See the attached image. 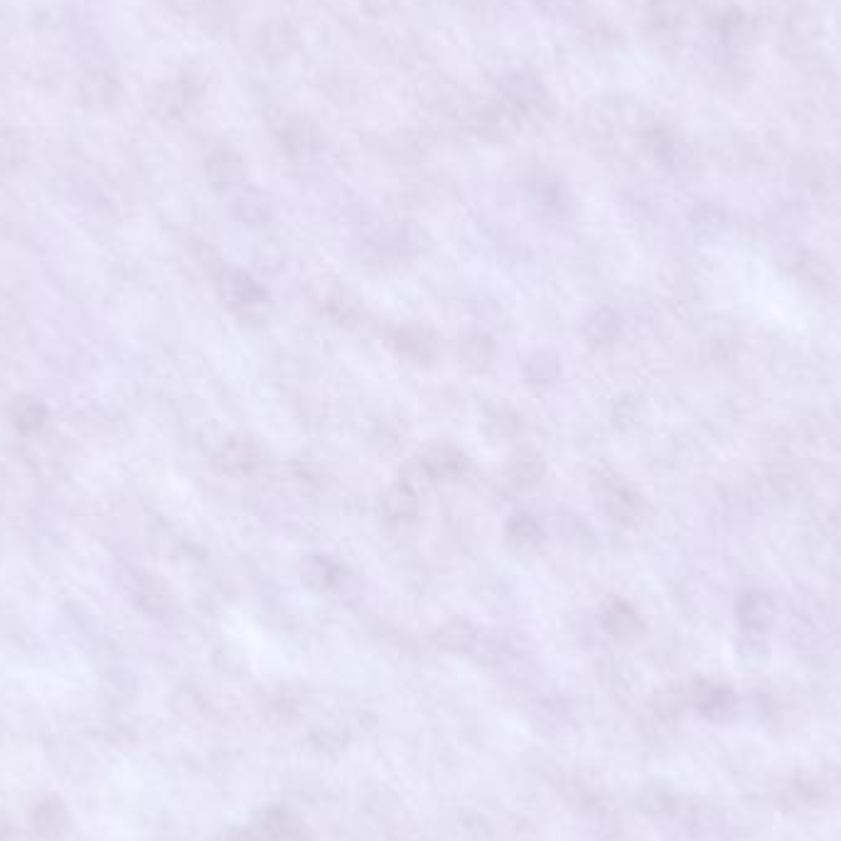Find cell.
Returning a JSON list of instances; mask_svg holds the SVG:
<instances>
[{
    "instance_id": "25",
    "label": "cell",
    "mask_w": 841,
    "mask_h": 841,
    "mask_svg": "<svg viewBox=\"0 0 841 841\" xmlns=\"http://www.w3.org/2000/svg\"><path fill=\"white\" fill-rule=\"evenodd\" d=\"M605 625L613 632H618V635H630V632L640 630V620H637L635 610L628 603L620 601H615L605 610Z\"/></svg>"
},
{
    "instance_id": "32",
    "label": "cell",
    "mask_w": 841,
    "mask_h": 841,
    "mask_svg": "<svg viewBox=\"0 0 841 841\" xmlns=\"http://www.w3.org/2000/svg\"><path fill=\"white\" fill-rule=\"evenodd\" d=\"M396 3H399V0H362L364 10H367L369 15H377V18L391 13V10L396 8Z\"/></svg>"
},
{
    "instance_id": "26",
    "label": "cell",
    "mask_w": 841,
    "mask_h": 841,
    "mask_svg": "<svg viewBox=\"0 0 841 841\" xmlns=\"http://www.w3.org/2000/svg\"><path fill=\"white\" fill-rule=\"evenodd\" d=\"M537 8L546 18L561 20V23H569V20H578L586 10V3L583 0H534Z\"/></svg>"
},
{
    "instance_id": "3",
    "label": "cell",
    "mask_w": 841,
    "mask_h": 841,
    "mask_svg": "<svg viewBox=\"0 0 841 841\" xmlns=\"http://www.w3.org/2000/svg\"><path fill=\"white\" fill-rule=\"evenodd\" d=\"M79 104L87 111H109L119 104L121 99V82L114 72L104 67H91L82 74L77 87Z\"/></svg>"
},
{
    "instance_id": "1",
    "label": "cell",
    "mask_w": 841,
    "mask_h": 841,
    "mask_svg": "<svg viewBox=\"0 0 841 841\" xmlns=\"http://www.w3.org/2000/svg\"><path fill=\"white\" fill-rule=\"evenodd\" d=\"M500 91L502 101H505L510 109L517 111L519 116H544L551 114V109H554L551 94L537 77H532V74H505V77L500 79Z\"/></svg>"
},
{
    "instance_id": "2",
    "label": "cell",
    "mask_w": 841,
    "mask_h": 841,
    "mask_svg": "<svg viewBox=\"0 0 841 841\" xmlns=\"http://www.w3.org/2000/svg\"><path fill=\"white\" fill-rule=\"evenodd\" d=\"M224 291H227V301L234 310L249 323H264L269 318L271 301L269 293L259 286L256 281H251L244 273H229L227 283H224Z\"/></svg>"
},
{
    "instance_id": "6",
    "label": "cell",
    "mask_w": 841,
    "mask_h": 841,
    "mask_svg": "<svg viewBox=\"0 0 841 841\" xmlns=\"http://www.w3.org/2000/svg\"><path fill=\"white\" fill-rule=\"evenodd\" d=\"M301 576L310 588H318V591L345 588V583L352 578V576H347V571L342 569L340 564H335L330 556H310V559L303 564Z\"/></svg>"
},
{
    "instance_id": "20",
    "label": "cell",
    "mask_w": 841,
    "mask_h": 841,
    "mask_svg": "<svg viewBox=\"0 0 841 841\" xmlns=\"http://www.w3.org/2000/svg\"><path fill=\"white\" fill-rule=\"evenodd\" d=\"M382 507L384 514H387L389 519H394V522H409V519H414L416 514H419L416 492L409 490L406 485H401V482L396 487H391L387 495H384Z\"/></svg>"
},
{
    "instance_id": "31",
    "label": "cell",
    "mask_w": 841,
    "mask_h": 841,
    "mask_svg": "<svg viewBox=\"0 0 841 841\" xmlns=\"http://www.w3.org/2000/svg\"><path fill=\"white\" fill-rule=\"evenodd\" d=\"M741 655L748 657V660H763V657L768 655V645H765V640L760 637V632L751 630L746 637H743Z\"/></svg>"
},
{
    "instance_id": "12",
    "label": "cell",
    "mask_w": 841,
    "mask_h": 841,
    "mask_svg": "<svg viewBox=\"0 0 841 841\" xmlns=\"http://www.w3.org/2000/svg\"><path fill=\"white\" fill-rule=\"evenodd\" d=\"M505 537L510 549L517 551V554H534V551H539L541 541H544V532H541L537 519L529 517V514H517L507 524Z\"/></svg>"
},
{
    "instance_id": "11",
    "label": "cell",
    "mask_w": 841,
    "mask_h": 841,
    "mask_svg": "<svg viewBox=\"0 0 841 841\" xmlns=\"http://www.w3.org/2000/svg\"><path fill=\"white\" fill-rule=\"evenodd\" d=\"M421 460L433 480H455L465 473V455L453 446H431Z\"/></svg>"
},
{
    "instance_id": "19",
    "label": "cell",
    "mask_w": 841,
    "mask_h": 841,
    "mask_svg": "<svg viewBox=\"0 0 841 841\" xmlns=\"http://www.w3.org/2000/svg\"><path fill=\"white\" fill-rule=\"evenodd\" d=\"M605 512L610 514L618 522H635L642 514V500L640 495L630 490L625 485H613L608 492H605Z\"/></svg>"
},
{
    "instance_id": "27",
    "label": "cell",
    "mask_w": 841,
    "mask_h": 841,
    "mask_svg": "<svg viewBox=\"0 0 841 841\" xmlns=\"http://www.w3.org/2000/svg\"><path fill=\"white\" fill-rule=\"evenodd\" d=\"M645 146L650 148V153L655 155V158H662V160H672L674 155H677V138H674V133L664 126L647 128Z\"/></svg>"
},
{
    "instance_id": "28",
    "label": "cell",
    "mask_w": 841,
    "mask_h": 841,
    "mask_svg": "<svg viewBox=\"0 0 841 841\" xmlns=\"http://www.w3.org/2000/svg\"><path fill=\"white\" fill-rule=\"evenodd\" d=\"M325 305H328V310L337 320H352L360 313V301H357L355 293L347 291L345 286H337L335 291L325 298Z\"/></svg>"
},
{
    "instance_id": "18",
    "label": "cell",
    "mask_w": 841,
    "mask_h": 841,
    "mask_svg": "<svg viewBox=\"0 0 841 841\" xmlns=\"http://www.w3.org/2000/svg\"><path fill=\"white\" fill-rule=\"evenodd\" d=\"M495 352V342L487 335L475 332V335H468L460 342L458 362L463 364L465 369H470V372H480V369L490 367L492 360H495Z\"/></svg>"
},
{
    "instance_id": "9",
    "label": "cell",
    "mask_w": 841,
    "mask_h": 841,
    "mask_svg": "<svg viewBox=\"0 0 841 841\" xmlns=\"http://www.w3.org/2000/svg\"><path fill=\"white\" fill-rule=\"evenodd\" d=\"M396 350L406 357V360L416 364H428L436 357V337L428 328L411 325L396 332Z\"/></svg>"
},
{
    "instance_id": "21",
    "label": "cell",
    "mask_w": 841,
    "mask_h": 841,
    "mask_svg": "<svg viewBox=\"0 0 841 841\" xmlns=\"http://www.w3.org/2000/svg\"><path fill=\"white\" fill-rule=\"evenodd\" d=\"M524 374L532 384H551L561 374V357L554 350H537L524 362Z\"/></svg>"
},
{
    "instance_id": "30",
    "label": "cell",
    "mask_w": 841,
    "mask_h": 841,
    "mask_svg": "<svg viewBox=\"0 0 841 841\" xmlns=\"http://www.w3.org/2000/svg\"><path fill=\"white\" fill-rule=\"evenodd\" d=\"M787 32H790L792 40H800V42H810L817 37L819 32V23L817 18H814L812 13H807V10H800V13H795L790 18V23H787Z\"/></svg>"
},
{
    "instance_id": "5",
    "label": "cell",
    "mask_w": 841,
    "mask_h": 841,
    "mask_svg": "<svg viewBox=\"0 0 841 841\" xmlns=\"http://www.w3.org/2000/svg\"><path fill=\"white\" fill-rule=\"evenodd\" d=\"M296 47H298V35H296V30H293V25L286 23V20H273V23H269L264 30H261L259 50L269 62L288 60V57L296 52Z\"/></svg>"
},
{
    "instance_id": "17",
    "label": "cell",
    "mask_w": 841,
    "mask_h": 841,
    "mask_svg": "<svg viewBox=\"0 0 841 841\" xmlns=\"http://www.w3.org/2000/svg\"><path fill=\"white\" fill-rule=\"evenodd\" d=\"M519 123V114L502 101V104L490 106V109L480 111L478 116V131L490 141H500V138L512 136L514 128Z\"/></svg>"
},
{
    "instance_id": "13",
    "label": "cell",
    "mask_w": 841,
    "mask_h": 841,
    "mask_svg": "<svg viewBox=\"0 0 841 841\" xmlns=\"http://www.w3.org/2000/svg\"><path fill=\"white\" fill-rule=\"evenodd\" d=\"M232 214L239 222L249 224V227H259V224L271 219V200L261 190H241L232 200Z\"/></svg>"
},
{
    "instance_id": "7",
    "label": "cell",
    "mask_w": 841,
    "mask_h": 841,
    "mask_svg": "<svg viewBox=\"0 0 841 841\" xmlns=\"http://www.w3.org/2000/svg\"><path fill=\"white\" fill-rule=\"evenodd\" d=\"M207 178L217 190H229L244 178V160L232 148H217L207 160Z\"/></svg>"
},
{
    "instance_id": "15",
    "label": "cell",
    "mask_w": 841,
    "mask_h": 841,
    "mask_svg": "<svg viewBox=\"0 0 841 841\" xmlns=\"http://www.w3.org/2000/svg\"><path fill=\"white\" fill-rule=\"evenodd\" d=\"M581 332H583V337H586L588 345L605 347L618 337L620 320L610 308H596L593 313L586 315V320H583V325H581Z\"/></svg>"
},
{
    "instance_id": "29",
    "label": "cell",
    "mask_w": 841,
    "mask_h": 841,
    "mask_svg": "<svg viewBox=\"0 0 841 841\" xmlns=\"http://www.w3.org/2000/svg\"><path fill=\"white\" fill-rule=\"evenodd\" d=\"M704 711L711 719H726L733 714V696L731 691L709 687L704 694Z\"/></svg>"
},
{
    "instance_id": "8",
    "label": "cell",
    "mask_w": 841,
    "mask_h": 841,
    "mask_svg": "<svg viewBox=\"0 0 841 841\" xmlns=\"http://www.w3.org/2000/svg\"><path fill=\"white\" fill-rule=\"evenodd\" d=\"M544 478V458L532 448H522L507 463V480L517 490H532Z\"/></svg>"
},
{
    "instance_id": "23",
    "label": "cell",
    "mask_w": 841,
    "mask_h": 841,
    "mask_svg": "<svg viewBox=\"0 0 841 841\" xmlns=\"http://www.w3.org/2000/svg\"><path fill=\"white\" fill-rule=\"evenodd\" d=\"M519 426H522V423H519V416L510 409H502V406H500V409L487 411L485 421H482V428H485V433L490 438L517 436Z\"/></svg>"
},
{
    "instance_id": "4",
    "label": "cell",
    "mask_w": 841,
    "mask_h": 841,
    "mask_svg": "<svg viewBox=\"0 0 841 841\" xmlns=\"http://www.w3.org/2000/svg\"><path fill=\"white\" fill-rule=\"evenodd\" d=\"M197 99V89L190 77H180L175 82H163L148 91L146 104L158 119H178L182 111Z\"/></svg>"
},
{
    "instance_id": "14",
    "label": "cell",
    "mask_w": 841,
    "mask_h": 841,
    "mask_svg": "<svg viewBox=\"0 0 841 841\" xmlns=\"http://www.w3.org/2000/svg\"><path fill=\"white\" fill-rule=\"evenodd\" d=\"M738 615H741V623L746 625L748 630H765L775 618V603L768 593L763 591H751L741 598L738 603Z\"/></svg>"
},
{
    "instance_id": "10",
    "label": "cell",
    "mask_w": 841,
    "mask_h": 841,
    "mask_svg": "<svg viewBox=\"0 0 841 841\" xmlns=\"http://www.w3.org/2000/svg\"><path fill=\"white\" fill-rule=\"evenodd\" d=\"M281 146L291 158H310L320 148V133L308 121H288L281 128Z\"/></svg>"
},
{
    "instance_id": "24",
    "label": "cell",
    "mask_w": 841,
    "mask_h": 841,
    "mask_svg": "<svg viewBox=\"0 0 841 841\" xmlns=\"http://www.w3.org/2000/svg\"><path fill=\"white\" fill-rule=\"evenodd\" d=\"M222 458H224V465H227L229 470H234V473H246V470L256 468V463H259L256 446H251V443H246V441L229 443Z\"/></svg>"
},
{
    "instance_id": "22",
    "label": "cell",
    "mask_w": 841,
    "mask_h": 841,
    "mask_svg": "<svg viewBox=\"0 0 841 841\" xmlns=\"http://www.w3.org/2000/svg\"><path fill=\"white\" fill-rule=\"evenodd\" d=\"M691 229L699 239H716L726 229V214L714 205H701L691 214Z\"/></svg>"
},
{
    "instance_id": "16",
    "label": "cell",
    "mask_w": 841,
    "mask_h": 841,
    "mask_svg": "<svg viewBox=\"0 0 841 841\" xmlns=\"http://www.w3.org/2000/svg\"><path fill=\"white\" fill-rule=\"evenodd\" d=\"M696 0H650L652 28L677 32L689 20Z\"/></svg>"
}]
</instances>
